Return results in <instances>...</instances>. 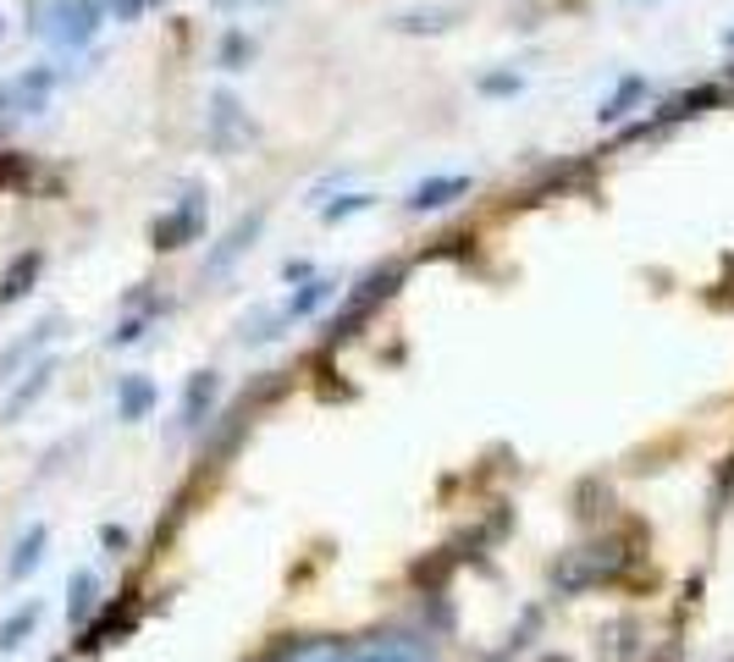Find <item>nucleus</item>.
I'll return each instance as SVG.
<instances>
[{
  "instance_id": "nucleus-1",
  "label": "nucleus",
  "mask_w": 734,
  "mask_h": 662,
  "mask_svg": "<svg viewBox=\"0 0 734 662\" xmlns=\"http://www.w3.org/2000/svg\"><path fill=\"white\" fill-rule=\"evenodd\" d=\"M619 547H586V552H568L563 557V568H552V586L558 591H586V586H597V579H608L613 568H619Z\"/></svg>"
},
{
  "instance_id": "nucleus-2",
  "label": "nucleus",
  "mask_w": 734,
  "mask_h": 662,
  "mask_svg": "<svg viewBox=\"0 0 734 662\" xmlns=\"http://www.w3.org/2000/svg\"><path fill=\"white\" fill-rule=\"evenodd\" d=\"M216 397H221V376H216V370L188 376V392H183V408H178V426H183V431H199V426L210 420Z\"/></svg>"
},
{
  "instance_id": "nucleus-3",
  "label": "nucleus",
  "mask_w": 734,
  "mask_h": 662,
  "mask_svg": "<svg viewBox=\"0 0 734 662\" xmlns=\"http://www.w3.org/2000/svg\"><path fill=\"white\" fill-rule=\"evenodd\" d=\"M149 408H155V381L149 376H122V387H117V420L138 426V420H149Z\"/></svg>"
},
{
  "instance_id": "nucleus-4",
  "label": "nucleus",
  "mask_w": 734,
  "mask_h": 662,
  "mask_svg": "<svg viewBox=\"0 0 734 662\" xmlns=\"http://www.w3.org/2000/svg\"><path fill=\"white\" fill-rule=\"evenodd\" d=\"M100 608V574L95 568H77L66 579V618L72 624H89V613Z\"/></svg>"
},
{
  "instance_id": "nucleus-5",
  "label": "nucleus",
  "mask_w": 734,
  "mask_h": 662,
  "mask_svg": "<svg viewBox=\"0 0 734 662\" xmlns=\"http://www.w3.org/2000/svg\"><path fill=\"white\" fill-rule=\"evenodd\" d=\"M45 541H50V530H45V525H28L23 541H17V552H12V563H7V574H12V579H28V574L45 563Z\"/></svg>"
},
{
  "instance_id": "nucleus-6",
  "label": "nucleus",
  "mask_w": 734,
  "mask_h": 662,
  "mask_svg": "<svg viewBox=\"0 0 734 662\" xmlns=\"http://www.w3.org/2000/svg\"><path fill=\"white\" fill-rule=\"evenodd\" d=\"M39 613H45V608H39V602H28V608H17L7 624H0V657H7V651H17V646H23V640L39 629Z\"/></svg>"
},
{
  "instance_id": "nucleus-7",
  "label": "nucleus",
  "mask_w": 734,
  "mask_h": 662,
  "mask_svg": "<svg viewBox=\"0 0 734 662\" xmlns=\"http://www.w3.org/2000/svg\"><path fill=\"white\" fill-rule=\"evenodd\" d=\"M326 298H332V282H304V287L288 298V309H282V315H288V320H304V315H315Z\"/></svg>"
},
{
  "instance_id": "nucleus-8",
  "label": "nucleus",
  "mask_w": 734,
  "mask_h": 662,
  "mask_svg": "<svg viewBox=\"0 0 734 662\" xmlns=\"http://www.w3.org/2000/svg\"><path fill=\"white\" fill-rule=\"evenodd\" d=\"M50 376H56V365H39V370H34V376H28V381L12 392V403H7V420H23V408H28V403H34V397L50 387Z\"/></svg>"
},
{
  "instance_id": "nucleus-9",
  "label": "nucleus",
  "mask_w": 734,
  "mask_h": 662,
  "mask_svg": "<svg viewBox=\"0 0 734 662\" xmlns=\"http://www.w3.org/2000/svg\"><path fill=\"white\" fill-rule=\"evenodd\" d=\"M453 194H464V183H458V177H448V183H426V188H415V199H409V205H415V210H437V205H448Z\"/></svg>"
},
{
  "instance_id": "nucleus-10",
  "label": "nucleus",
  "mask_w": 734,
  "mask_h": 662,
  "mask_svg": "<svg viewBox=\"0 0 734 662\" xmlns=\"http://www.w3.org/2000/svg\"><path fill=\"white\" fill-rule=\"evenodd\" d=\"M34 271H39V260H34V255H28V260H17V271L7 277V287H0V304L23 298V293H28V282H34Z\"/></svg>"
},
{
  "instance_id": "nucleus-11",
  "label": "nucleus",
  "mask_w": 734,
  "mask_h": 662,
  "mask_svg": "<svg viewBox=\"0 0 734 662\" xmlns=\"http://www.w3.org/2000/svg\"><path fill=\"white\" fill-rule=\"evenodd\" d=\"M50 331H56V326H39V331H34L28 343H17V348H12L7 359H0V381H12V370H17V365H23V359H28V354H34V348H39L45 338H50Z\"/></svg>"
},
{
  "instance_id": "nucleus-12",
  "label": "nucleus",
  "mask_w": 734,
  "mask_h": 662,
  "mask_svg": "<svg viewBox=\"0 0 734 662\" xmlns=\"http://www.w3.org/2000/svg\"><path fill=\"white\" fill-rule=\"evenodd\" d=\"M277 326H282V315H255V320H243V343H271Z\"/></svg>"
},
{
  "instance_id": "nucleus-13",
  "label": "nucleus",
  "mask_w": 734,
  "mask_h": 662,
  "mask_svg": "<svg viewBox=\"0 0 734 662\" xmlns=\"http://www.w3.org/2000/svg\"><path fill=\"white\" fill-rule=\"evenodd\" d=\"M249 237H255V221H249V226H237V232H232V237L221 243V255L210 260V271H221V266H227V260L237 255V248H243V243H249Z\"/></svg>"
},
{
  "instance_id": "nucleus-14",
  "label": "nucleus",
  "mask_w": 734,
  "mask_h": 662,
  "mask_svg": "<svg viewBox=\"0 0 734 662\" xmlns=\"http://www.w3.org/2000/svg\"><path fill=\"white\" fill-rule=\"evenodd\" d=\"M354 662H420V657H403V651H370V657H354Z\"/></svg>"
},
{
  "instance_id": "nucleus-15",
  "label": "nucleus",
  "mask_w": 734,
  "mask_h": 662,
  "mask_svg": "<svg viewBox=\"0 0 734 662\" xmlns=\"http://www.w3.org/2000/svg\"><path fill=\"white\" fill-rule=\"evenodd\" d=\"M106 547H111V552H122V547H127V530H117V525H106Z\"/></svg>"
},
{
  "instance_id": "nucleus-16",
  "label": "nucleus",
  "mask_w": 734,
  "mask_h": 662,
  "mask_svg": "<svg viewBox=\"0 0 734 662\" xmlns=\"http://www.w3.org/2000/svg\"><path fill=\"white\" fill-rule=\"evenodd\" d=\"M320 662H338V657H320Z\"/></svg>"
}]
</instances>
